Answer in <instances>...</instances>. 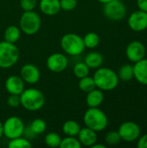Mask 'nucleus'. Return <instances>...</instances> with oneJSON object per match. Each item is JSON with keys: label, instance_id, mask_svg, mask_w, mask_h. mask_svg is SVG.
<instances>
[{"label": "nucleus", "instance_id": "nucleus-29", "mask_svg": "<svg viewBox=\"0 0 147 148\" xmlns=\"http://www.w3.org/2000/svg\"><path fill=\"white\" fill-rule=\"evenodd\" d=\"M81 144L80 143L78 138L75 136H66L62 139L60 148H81Z\"/></svg>", "mask_w": 147, "mask_h": 148}, {"label": "nucleus", "instance_id": "nucleus-6", "mask_svg": "<svg viewBox=\"0 0 147 148\" xmlns=\"http://www.w3.org/2000/svg\"><path fill=\"white\" fill-rule=\"evenodd\" d=\"M42 25V19L39 14L34 10L23 11L19 19V28L23 33L28 36L36 34Z\"/></svg>", "mask_w": 147, "mask_h": 148}, {"label": "nucleus", "instance_id": "nucleus-10", "mask_svg": "<svg viewBox=\"0 0 147 148\" xmlns=\"http://www.w3.org/2000/svg\"><path fill=\"white\" fill-rule=\"evenodd\" d=\"M119 134L124 141H135L140 135V128L138 124L133 121H126L119 127Z\"/></svg>", "mask_w": 147, "mask_h": 148}, {"label": "nucleus", "instance_id": "nucleus-14", "mask_svg": "<svg viewBox=\"0 0 147 148\" xmlns=\"http://www.w3.org/2000/svg\"><path fill=\"white\" fill-rule=\"evenodd\" d=\"M4 88L10 95H20L25 89V82L20 75H13L6 79Z\"/></svg>", "mask_w": 147, "mask_h": 148}, {"label": "nucleus", "instance_id": "nucleus-9", "mask_svg": "<svg viewBox=\"0 0 147 148\" xmlns=\"http://www.w3.org/2000/svg\"><path fill=\"white\" fill-rule=\"evenodd\" d=\"M46 66L49 70L54 73L63 72L68 66V59L60 52L53 53L46 60Z\"/></svg>", "mask_w": 147, "mask_h": 148}, {"label": "nucleus", "instance_id": "nucleus-17", "mask_svg": "<svg viewBox=\"0 0 147 148\" xmlns=\"http://www.w3.org/2000/svg\"><path fill=\"white\" fill-rule=\"evenodd\" d=\"M133 76L139 83L147 85V59L143 58L135 62L133 66Z\"/></svg>", "mask_w": 147, "mask_h": 148}, {"label": "nucleus", "instance_id": "nucleus-21", "mask_svg": "<svg viewBox=\"0 0 147 148\" xmlns=\"http://www.w3.org/2000/svg\"><path fill=\"white\" fill-rule=\"evenodd\" d=\"M80 130H81L80 124L74 120L66 121L62 125V132L66 136L77 137Z\"/></svg>", "mask_w": 147, "mask_h": 148}, {"label": "nucleus", "instance_id": "nucleus-31", "mask_svg": "<svg viewBox=\"0 0 147 148\" xmlns=\"http://www.w3.org/2000/svg\"><path fill=\"white\" fill-rule=\"evenodd\" d=\"M78 4L77 0H60L61 10L65 11H71L74 10Z\"/></svg>", "mask_w": 147, "mask_h": 148}, {"label": "nucleus", "instance_id": "nucleus-8", "mask_svg": "<svg viewBox=\"0 0 147 148\" xmlns=\"http://www.w3.org/2000/svg\"><path fill=\"white\" fill-rule=\"evenodd\" d=\"M104 15L107 18L113 21L121 20L126 14V8L121 0H112L104 4Z\"/></svg>", "mask_w": 147, "mask_h": 148}, {"label": "nucleus", "instance_id": "nucleus-2", "mask_svg": "<svg viewBox=\"0 0 147 148\" xmlns=\"http://www.w3.org/2000/svg\"><path fill=\"white\" fill-rule=\"evenodd\" d=\"M21 106L28 111L35 112L42 109L45 103L43 93L36 88H29L24 89L20 95Z\"/></svg>", "mask_w": 147, "mask_h": 148}, {"label": "nucleus", "instance_id": "nucleus-38", "mask_svg": "<svg viewBox=\"0 0 147 148\" xmlns=\"http://www.w3.org/2000/svg\"><path fill=\"white\" fill-rule=\"evenodd\" d=\"M3 136V123L0 121V139Z\"/></svg>", "mask_w": 147, "mask_h": 148}, {"label": "nucleus", "instance_id": "nucleus-1", "mask_svg": "<svg viewBox=\"0 0 147 148\" xmlns=\"http://www.w3.org/2000/svg\"><path fill=\"white\" fill-rule=\"evenodd\" d=\"M96 88L102 91H111L117 88L119 84V76L113 69L109 68L100 67L96 69L93 76Z\"/></svg>", "mask_w": 147, "mask_h": 148}, {"label": "nucleus", "instance_id": "nucleus-25", "mask_svg": "<svg viewBox=\"0 0 147 148\" xmlns=\"http://www.w3.org/2000/svg\"><path fill=\"white\" fill-rule=\"evenodd\" d=\"M89 72H90V69L84 62H80L75 63L73 68V73L75 76L78 79L88 76L89 75Z\"/></svg>", "mask_w": 147, "mask_h": 148}, {"label": "nucleus", "instance_id": "nucleus-36", "mask_svg": "<svg viewBox=\"0 0 147 148\" xmlns=\"http://www.w3.org/2000/svg\"><path fill=\"white\" fill-rule=\"evenodd\" d=\"M137 4L140 10L147 12V0H137Z\"/></svg>", "mask_w": 147, "mask_h": 148}, {"label": "nucleus", "instance_id": "nucleus-39", "mask_svg": "<svg viewBox=\"0 0 147 148\" xmlns=\"http://www.w3.org/2000/svg\"><path fill=\"white\" fill-rule=\"evenodd\" d=\"M97 1L100 2V3H103V4H105V3H107L111 2L112 0H97Z\"/></svg>", "mask_w": 147, "mask_h": 148}, {"label": "nucleus", "instance_id": "nucleus-13", "mask_svg": "<svg viewBox=\"0 0 147 148\" xmlns=\"http://www.w3.org/2000/svg\"><path fill=\"white\" fill-rule=\"evenodd\" d=\"M126 55L129 61L133 62H137L145 58L146 48L141 42L133 41L127 45L126 49Z\"/></svg>", "mask_w": 147, "mask_h": 148}, {"label": "nucleus", "instance_id": "nucleus-28", "mask_svg": "<svg viewBox=\"0 0 147 148\" xmlns=\"http://www.w3.org/2000/svg\"><path fill=\"white\" fill-rule=\"evenodd\" d=\"M29 127L36 135H39V134H43L46 131L47 123L44 120L37 118L31 121V123L29 124Z\"/></svg>", "mask_w": 147, "mask_h": 148}, {"label": "nucleus", "instance_id": "nucleus-34", "mask_svg": "<svg viewBox=\"0 0 147 148\" xmlns=\"http://www.w3.org/2000/svg\"><path fill=\"white\" fill-rule=\"evenodd\" d=\"M23 136H24L25 138H27L28 140H32V139H34V138H36L37 135L30 129V127H29V126H28V127H25V128H24V131H23Z\"/></svg>", "mask_w": 147, "mask_h": 148}, {"label": "nucleus", "instance_id": "nucleus-37", "mask_svg": "<svg viewBox=\"0 0 147 148\" xmlns=\"http://www.w3.org/2000/svg\"><path fill=\"white\" fill-rule=\"evenodd\" d=\"M91 147L92 148H106V146H105V145H102V144H97V142H96V143H94Z\"/></svg>", "mask_w": 147, "mask_h": 148}, {"label": "nucleus", "instance_id": "nucleus-20", "mask_svg": "<svg viewBox=\"0 0 147 148\" xmlns=\"http://www.w3.org/2000/svg\"><path fill=\"white\" fill-rule=\"evenodd\" d=\"M21 29L19 26L16 25H10L8 26L4 32H3V38L4 41L11 42V43H16L21 37Z\"/></svg>", "mask_w": 147, "mask_h": 148}, {"label": "nucleus", "instance_id": "nucleus-22", "mask_svg": "<svg viewBox=\"0 0 147 148\" xmlns=\"http://www.w3.org/2000/svg\"><path fill=\"white\" fill-rule=\"evenodd\" d=\"M82 38L84 45L88 49H94L100 43V36L95 32H88Z\"/></svg>", "mask_w": 147, "mask_h": 148}, {"label": "nucleus", "instance_id": "nucleus-23", "mask_svg": "<svg viewBox=\"0 0 147 148\" xmlns=\"http://www.w3.org/2000/svg\"><path fill=\"white\" fill-rule=\"evenodd\" d=\"M8 147L10 148H31L32 144L29 140L23 136H20L17 138H14L10 140L8 143Z\"/></svg>", "mask_w": 147, "mask_h": 148}, {"label": "nucleus", "instance_id": "nucleus-24", "mask_svg": "<svg viewBox=\"0 0 147 148\" xmlns=\"http://www.w3.org/2000/svg\"><path fill=\"white\" fill-rule=\"evenodd\" d=\"M78 86H79L80 90H81L84 93H88L89 91H91L96 88L94 78L89 75L81 78L79 81Z\"/></svg>", "mask_w": 147, "mask_h": 148}, {"label": "nucleus", "instance_id": "nucleus-5", "mask_svg": "<svg viewBox=\"0 0 147 148\" xmlns=\"http://www.w3.org/2000/svg\"><path fill=\"white\" fill-rule=\"evenodd\" d=\"M60 44L62 49L71 56H80L86 49L83 38L75 33H67L62 36Z\"/></svg>", "mask_w": 147, "mask_h": 148}, {"label": "nucleus", "instance_id": "nucleus-12", "mask_svg": "<svg viewBox=\"0 0 147 148\" xmlns=\"http://www.w3.org/2000/svg\"><path fill=\"white\" fill-rule=\"evenodd\" d=\"M128 25L133 31L140 32L147 29V12L136 10L133 12L128 18Z\"/></svg>", "mask_w": 147, "mask_h": 148}, {"label": "nucleus", "instance_id": "nucleus-26", "mask_svg": "<svg viewBox=\"0 0 147 148\" xmlns=\"http://www.w3.org/2000/svg\"><path fill=\"white\" fill-rule=\"evenodd\" d=\"M61 141H62L61 136L58 134L55 133V132L48 133L45 135V138H44V142H45L46 146L49 147H60Z\"/></svg>", "mask_w": 147, "mask_h": 148}, {"label": "nucleus", "instance_id": "nucleus-3", "mask_svg": "<svg viewBox=\"0 0 147 148\" xmlns=\"http://www.w3.org/2000/svg\"><path fill=\"white\" fill-rule=\"evenodd\" d=\"M83 121L87 127L95 132L105 130L108 125L107 114L99 108H88L83 115Z\"/></svg>", "mask_w": 147, "mask_h": 148}, {"label": "nucleus", "instance_id": "nucleus-33", "mask_svg": "<svg viewBox=\"0 0 147 148\" xmlns=\"http://www.w3.org/2000/svg\"><path fill=\"white\" fill-rule=\"evenodd\" d=\"M7 104L9 107L16 108L21 106V100L20 95H10L7 98Z\"/></svg>", "mask_w": 147, "mask_h": 148}, {"label": "nucleus", "instance_id": "nucleus-11", "mask_svg": "<svg viewBox=\"0 0 147 148\" xmlns=\"http://www.w3.org/2000/svg\"><path fill=\"white\" fill-rule=\"evenodd\" d=\"M20 76L25 83L33 85L40 81L41 71L35 64L26 63L20 69Z\"/></svg>", "mask_w": 147, "mask_h": 148}, {"label": "nucleus", "instance_id": "nucleus-15", "mask_svg": "<svg viewBox=\"0 0 147 148\" xmlns=\"http://www.w3.org/2000/svg\"><path fill=\"white\" fill-rule=\"evenodd\" d=\"M77 138L81 144V146L84 147H92L94 143L97 142L98 136H97V132L88 128V127H83L81 128Z\"/></svg>", "mask_w": 147, "mask_h": 148}, {"label": "nucleus", "instance_id": "nucleus-19", "mask_svg": "<svg viewBox=\"0 0 147 148\" xmlns=\"http://www.w3.org/2000/svg\"><path fill=\"white\" fill-rule=\"evenodd\" d=\"M104 62L103 56L96 51L89 52L86 55L84 58V62L88 66L90 69H97L100 67H101L102 63Z\"/></svg>", "mask_w": 147, "mask_h": 148}, {"label": "nucleus", "instance_id": "nucleus-32", "mask_svg": "<svg viewBox=\"0 0 147 148\" xmlns=\"http://www.w3.org/2000/svg\"><path fill=\"white\" fill-rule=\"evenodd\" d=\"M37 3V0H20V7L23 11L34 10Z\"/></svg>", "mask_w": 147, "mask_h": 148}, {"label": "nucleus", "instance_id": "nucleus-30", "mask_svg": "<svg viewBox=\"0 0 147 148\" xmlns=\"http://www.w3.org/2000/svg\"><path fill=\"white\" fill-rule=\"evenodd\" d=\"M121 138L118 131H110L105 136V141L109 146H114L120 143Z\"/></svg>", "mask_w": 147, "mask_h": 148}, {"label": "nucleus", "instance_id": "nucleus-35", "mask_svg": "<svg viewBox=\"0 0 147 148\" xmlns=\"http://www.w3.org/2000/svg\"><path fill=\"white\" fill-rule=\"evenodd\" d=\"M137 146L139 148H147V134L140 137Z\"/></svg>", "mask_w": 147, "mask_h": 148}, {"label": "nucleus", "instance_id": "nucleus-18", "mask_svg": "<svg viewBox=\"0 0 147 148\" xmlns=\"http://www.w3.org/2000/svg\"><path fill=\"white\" fill-rule=\"evenodd\" d=\"M104 93L99 88H94L88 93L86 96V103L88 108H99L104 101Z\"/></svg>", "mask_w": 147, "mask_h": 148}, {"label": "nucleus", "instance_id": "nucleus-27", "mask_svg": "<svg viewBox=\"0 0 147 148\" xmlns=\"http://www.w3.org/2000/svg\"><path fill=\"white\" fill-rule=\"evenodd\" d=\"M118 76H119V79H120L124 82H128V81L132 80L134 77L133 76V66H132L130 64L123 65L119 69Z\"/></svg>", "mask_w": 147, "mask_h": 148}, {"label": "nucleus", "instance_id": "nucleus-4", "mask_svg": "<svg viewBox=\"0 0 147 148\" xmlns=\"http://www.w3.org/2000/svg\"><path fill=\"white\" fill-rule=\"evenodd\" d=\"M20 51L15 43L6 41L0 42V69L12 68L19 60Z\"/></svg>", "mask_w": 147, "mask_h": 148}, {"label": "nucleus", "instance_id": "nucleus-7", "mask_svg": "<svg viewBox=\"0 0 147 148\" xmlns=\"http://www.w3.org/2000/svg\"><path fill=\"white\" fill-rule=\"evenodd\" d=\"M24 128L25 125L23 120L17 116H10L3 123V136L9 140L23 136Z\"/></svg>", "mask_w": 147, "mask_h": 148}, {"label": "nucleus", "instance_id": "nucleus-16", "mask_svg": "<svg viewBox=\"0 0 147 148\" xmlns=\"http://www.w3.org/2000/svg\"><path fill=\"white\" fill-rule=\"evenodd\" d=\"M39 9L46 16H55L61 10L60 0H40L38 3Z\"/></svg>", "mask_w": 147, "mask_h": 148}]
</instances>
